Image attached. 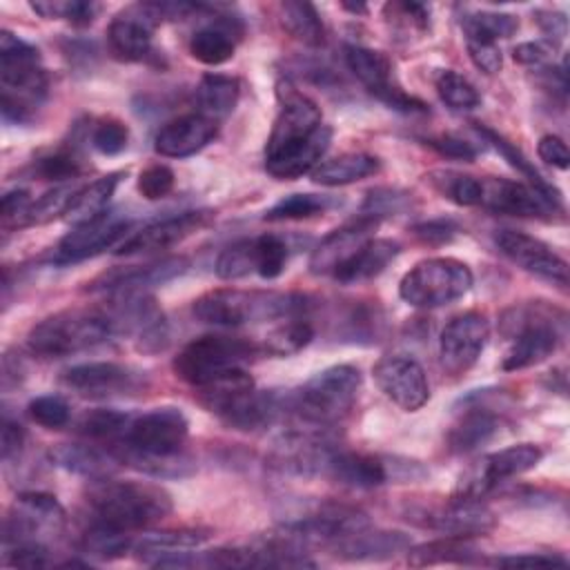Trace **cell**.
I'll list each match as a JSON object with an SVG mask.
<instances>
[{
    "label": "cell",
    "mask_w": 570,
    "mask_h": 570,
    "mask_svg": "<svg viewBox=\"0 0 570 570\" xmlns=\"http://www.w3.org/2000/svg\"><path fill=\"white\" fill-rule=\"evenodd\" d=\"M281 111L265 145V169L278 180L312 174L332 142V127L323 122L318 105L294 89L278 85Z\"/></svg>",
    "instance_id": "obj_1"
},
{
    "label": "cell",
    "mask_w": 570,
    "mask_h": 570,
    "mask_svg": "<svg viewBox=\"0 0 570 570\" xmlns=\"http://www.w3.org/2000/svg\"><path fill=\"white\" fill-rule=\"evenodd\" d=\"M307 296L294 292L267 289H212L198 296L191 312L198 321L218 327H240L247 323L283 321L292 316H307Z\"/></svg>",
    "instance_id": "obj_2"
},
{
    "label": "cell",
    "mask_w": 570,
    "mask_h": 570,
    "mask_svg": "<svg viewBox=\"0 0 570 570\" xmlns=\"http://www.w3.org/2000/svg\"><path fill=\"white\" fill-rule=\"evenodd\" d=\"M87 503L96 521L131 532L147 528L171 512V497L165 488L147 481L96 479L87 490Z\"/></svg>",
    "instance_id": "obj_3"
},
{
    "label": "cell",
    "mask_w": 570,
    "mask_h": 570,
    "mask_svg": "<svg viewBox=\"0 0 570 570\" xmlns=\"http://www.w3.org/2000/svg\"><path fill=\"white\" fill-rule=\"evenodd\" d=\"M0 89L2 116L13 122H29L47 98L40 51L7 29L0 33Z\"/></svg>",
    "instance_id": "obj_4"
},
{
    "label": "cell",
    "mask_w": 570,
    "mask_h": 570,
    "mask_svg": "<svg viewBox=\"0 0 570 570\" xmlns=\"http://www.w3.org/2000/svg\"><path fill=\"white\" fill-rule=\"evenodd\" d=\"M361 392V372L341 363L316 372L307 383L285 396V407L309 428H330L343 421Z\"/></svg>",
    "instance_id": "obj_5"
},
{
    "label": "cell",
    "mask_w": 570,
    "mask_h": 570,
    "mask_svg": "<svg viewBox=\"0 0 570 570\" xmlns=\"http://www.w3.org/2000/svg\"><path fill=\"white\" fill-rule=\"evenodd\" d=\"M116 336L109 316L98 309H62L31 327L27 347L40 358H62Z\"/></svg>",
    "instance_id": "obj_6"
},
{
    "label": "cell",
    "mask_w": 570,
    "mask_h": 570,
    "mask_svg": "<svg viewBox=\"0 0 570 570\" xmlns=\"http://www.w3.org/2000/svg\"><path fill=\"white\" fill-rule=\"evenodd\" d=\"M261 354L263 347L247 338L227 334H205L200 338L189 341L178 352L171 367L180 381L194 387H203L229 370L245 367Z\"/></svg>",
    "instance_id": "obj_7"
},
{
    "label": "cell",
    "mask_w": 570,
    "mask_h": 570,
    "mask_svg": "<svg viewBox=\"0 0 570 570\" xmlns=\"http://www.w3.org/2000/svg\"><path fill=\"white\" fill-rule=\"evenodd\" d=\"M554 309L543 305L514 307L503 316V332L512 338L501 367L505 372L525 370L546 361L561 343L563 318L552 316Z\"/></svg>",
    "instance_id": "obj_8"
},
{
    "label": "cell",
    "mask_w": 570,
    "mask_h": 570,
    "mask_svg": "<svg viewBox=\"0 0 570 570\" xmlns=\"http://www.w3.org/2000/svg\"><path fill=\"white\" fill-rule=\"evenodd\" d=\"M474 283L472 269L450 256L425 258L416 263L399 283L401 298L421 309L443 307L463 298Z\"/></svg>",
    "instance_id": "obj_9"
},
{
    "label": "cell",
    "mask_w": 570,
    "mask_h": 570,
    "mask_svg": "<svg viewBox=\"0 0 570 570\" xmlns=\"http://www.w3.org/2000/svg\"><path fill=\"white\" fill-rule=\"evenodd\" d=\"M65 528V510L53 494L22 492L4 519V546L42 543Z\"/></svg>",
    "instance_id": "obj_10"
},
{
    "label": "cell",
    "mask_w": 570,
    "mask_h": 570,
    "mask_svg": "<svg viewBox=\"0 0 570 570\" xmlns=\"http://www.w3.org/2000/svg\"><path fill=\"white\" fill-rule=\"evenodd\" d=\"M345 65L354 73V78L367 89V94H372L376 100H381L390 109L405 111V114L428 109L425 102H421L419 98L401 89V85L394 80V73H392L394 69L385 53L370 47H361V45H347Z\"/></svg>",
    "instance_id": "obj_11"
},
{
    "label": "cell",
    "mask_w": 570,
    "mask_h": 570,
    "mask_svg": "<svg viewBox=\"0 0 570 570\" xmlns=\"http://www.w3.org/2000/svg\"><path fill=\"white\" fill-rule=\"evenodd\" d=\"M490 338V321L481 312H463L454 316L441 332L439 361L445 374H465L481 356Z\"/></svg>",
    "instance_id": "obj_12"
},
{
    "label": "cell",
    "mask_w": 570,
    "mask_h": 570,
    "mask_svg": "<svg viewBox=\"0 0 570 570\" xmlns=\"http://www.w3.org/2000/svg\"><path fill=\"white\" fill-rule=\"evenodd\" d=\"M414 523L443 532L448 537H476L494 528V514L479 501L454 494L445 503L421 505L407 512Z\"/></svg>",
    "instance_id": "obj_13"
},
{
    "label": "cell",
    "mask_w": 570,
    "mask_h": 570,
    "mask_svg": "<svg viewBox=\"0 0 570 570\" xmlns=\"http://www.w3.org/2000/svg\"><path fill=\"white\" fill-rule=\"evenodd\" d=\"M541 456H543V450L534 443H519V445H510L499 452H492L483 456L479 465L461 481L456 494L481 501L499 483L537 468Z\"/></svg>",
    "instance_id": "obj_14"
},
{
    "label": "cell",
    "mask_w": 570,
    "mask_h": 570,
    "mask_svg": "<svg viewBox=\"0 0 570 570\" xmlns=\"http://www.w3.org/2000/svg\"><path fill=\"white\" fill-rule=\"evenodd\" d=\"M165 20L163 2H140L120 11L107 29V45L114 58L138 62L149 56L154 27Z\"/></svg>",
    "instance_id": "obj_15"
},
{
    "label": "cell",
    "mask_w": 570,
    "mask_h": 570,
    "mask_svg": "<svg viewBox=\"0 0 570 570\" xmlns=\"http://www.w3.org/2000/svg\"><path fill=\"white\" fill-rule=\"evenodd\" d=\"M62 383L76 394L87 399L129 396V394H138L145 387V379L138 370L120 363H111V361L73 365L65 370Z\"/></svg>",
    "instance_id": "obj_16"
},
{
    "label": "cell",
    "mask_w": 570,
    "mask_h": 570,
    "mask_svg": "<svg viewBox=\"0 0 570 570\" xmlns=\"http://www.w3.org/2000/svg\"><path fill=\"white\" fill-rule=\"evenodd\" d=\"M372 374L379 390L405 412H416L430 401L425 370L407 354H390L379 358Z\"/></svg>",
    "instance_id": "obj_17"
},
{
    "label": "cell",
    "mask_w": 570,
    "mask_h": 570,
    "mask_svg": "<svg viewBox=\"0 0 570 570\" xmlns=\"http://www.w3.org/2000/svg\"><path fill=\"white\" fill-rule=\"evenodd\" d=\"M131 220L116 216L111 212H105L91 220H85L80 225H73V229L60 238V243L53 249L51 261L53 263H76L85 261L89 256L102 254L105 249L118 245L129 236Z\"/></svg>",
    "instance_id": "obj_18"
},
{
    "label": "cell",
    "mask_w": 570,
    "mask_h": 570,
    "mask_svg": "<svg viewBox=\"0 0 570 570\" xmlns=\"http://www.w3.org/2000/svg\"><path fill=\"white\" fill-rule=\"evenodd\" d=\"M494 243L503 256H508L528 274L561 287L568 285V263L543 240L517 229H499L494 234Z\"/></svg>",
    "instance_id": "obj_19"
},
{
    "label": "cell",
    "mask_w": 570,
    "mask_h": 570,
    "mask_svg": "<svg viewBox=\"0 0 570 570\" xmlns=\"http://www.w3.org/2000/svg\"><path fill=\"white\" fill-rule=\"evenodd\" d=\"M212 220V212L207 209H191V212H180L160 220H154L136 232H131L116 249L118 256H134V254H147V252H158L167 249L194 232L203 229Z\"/></svg>",
    "instance_id": "obj_20"
},
{
    "label": "cell",
    "mask_w": 570,
    "mask_h": 570,
    "mask_svg": "<svg viewBox=\"0 0 570 570\" xmlns=\"http://www.w3.org/2000/svg\"><path fill=\"white\" fill-rule=\"evenodd\" d=\"M189 267V261L183 256H169L160 261H149L145 265H127L102 272L91 283H87L89 292L98 294H120V292H147L154 285H163L176 276H180Z\"/></svg>",
    "instance_id": "obj_21"
},
{
    "label": "cell",
    "mask_w": 570,
    "mask_h": 570,
    "mask_svg": "<svg viewBox=\"0 0 570 570\" xmlns=\"http://www.w3.org/2000/svg\"><path fill=\"white\" fill-rule=\"evenodd\" d=\"M481 207L519 218H550L557 209L534 187L508 178L481 180Z\"/></svg>",
    "instance_id": "obj_22"
},
{
    "label": "cell",
    "mask_w": 570,
    "mask_h": 570,
    "mask_svg": "<svg viewBox=\"0 0 570 570\" xmlns=\"http://www.w3.org/2000/svg\"><path fill=\"white\" fill-rule=\"evenodd\" d=\"M218 134V122L203 114H185L165 122L156 138L154 149L165 158H187L207 147Z\"/></svg>",
    "instance_id": "obj_23"
},
{
    "label": "cell",
    "mask_w": 570,
    "mask_h": 570,
    "mask_svg": "<svg viewBox=\"0 0 570 570\" xmlns=\"http://www.w3.org/2000/svg\"><path fill=\"white\" fill-rule=\"evenodd\" d=\"M376 218L358 214L354 220L330 232L314 249L309 258V269L314 274H332L358 245L372 238V229H376Z\"/></svg>",
    "instance_id": "obj_24"
},
{
    "label": "cell",
    "mask_w": 570,
    "mask_h": 570,
    "mask_svg": "<svg viewBox=\"0 0 570 570\" xmlns=\"http://www.w3.org/2000/svg\"><path fill=\"white\" fill-rule=\"evenodd\" d=\"M325 474L350 488H379L392 481V459L334 450Z\"/></svg>",
    "instance_id": "obj_25"
},
{
    "label": "cell",
    "mask_w": 570,
    "mask_h": 570,
    "mask_svg": "<svg viewBox=\"0 0 570 570\" xmlns=\"http://www.w3.org/2000/svg\"><path fill=\"white\" fill-rule=\"evenodd\" d=\"M412 546L410 537L403 532H390V530H370L363 528L332 546L334 554L350 561H379L390 559Z\"/></svg>",
    "instance_id": "obj_26"
},
{
    "label": "cell",
    "mask_w": 570,
    "mask_h": 570,
    "mask_svg": "<svg viewBox=\"0 0 570 570\" xmlns=\"http://www.w3.org/2000/svg\"><path fill=\"white\" fill-rule=\"evenodd\" d=\"M401 252V245L390 238H367L358 245L334 272L338 283H361L379 276Z\"/></svg>",
    "instance_id": "obj_27"
},
{
    "label": "cell",
    "mask_w": 570,
    "mask_h": 570,
    "mask_svg": "<svg viewBox=\"0 0 570 570\" xmlns=\"http://www.w3.org/2000/svg\"><path fill=\"white\" fill-rule=\"evenodd\" d=\"M238 20L227 16H216L214 22L196 29L189 38V56L203 65L216 67L227 62L236 51Z\"/></svg>",
    "instance_id": "obj_28"
},
{
    "label": "cell",
    "mask_w": 570,
    "mask_h": 570,
    "mask_svg": "<svg viewBox=\"0 0 570 570\" xmlns=\"http://www.w3.org/2000/svg\"><path fill=\"white\" fill-rule=\"evenodd\" d=\"M381 169L376 156L365 151H345L334 158L321 160L312 171V180L323 187H341L374 176Z\"/></svg>",
    "instance_id": "obj_29"
},
{
    "label": "cell",
    "mask_w": 570,
    "mask_h": 570,
    "mask_svg": "<svg viewBox=\"0 0 570 570\" xmlns=\"http://www.w3.org/2000/svg\"><path fill=\"white\" fill-rule=\"evenodd\" d=\"M49 456L58 468L80 474V476H87L91 481L109 476L118 463L114 452L107 454L94 445H80V443H62V445L53 448Z\"/></svg>",
    "instance_id": "obj_30"
},
{
    "label": "cell",
    "mask_w": 570,
    "mask_h": 570,
    "mask_svg": "<svg viewBox=\"0 0 570 570\" xmlns=\"http://www.w3.org/2000/svg\"><path fill=\"white\" fill-rule=\"evenodd\" d=\"M209 539V530L203 528H178V530H160L142 534L134 541V550L149 563H158L165 557L189 552Z\"/></svg>",
    "instance_id": "obj_31"
},
{
    "label": "cell",
    "mask_w": 570,
    "mask_h": 570,
    "mask_svg": "<svg viewBox=\"0 0 570 570\" xmlns=\"http://www.w3.org/2000/svg\"><path fill=\"white\" fill-rule=\"evenodd\" d=\"M120 178H122V171H114V174H107L80 189H73L62 218L69 220L71 225H80L85 220H91V218L105 214Z\"/></svg>",
    "instance_id": "obj_32"
},
{
    "label": "cell",
    "mask_w": 570,
    "mask_h": 570,
    "mask_svg": "<svg viewBox=\"0 0 570 570\" xmlns=\"http://www.w3.org/2000/svg\"><path fill=\"white\" fill-rule=\"evenodd\" d=\"M499 428L497 416L485 407H470L448 432V448L456 454H468L488 443Z\"/></svg>",
    "instance_id": "obj_33"
},
{
    "label": "cell",
    "mask_w": 570,
    "mask_h": 570,
    "mask_svg": "<svg viewBox=\"0 0 570 570\" xmlns=\"http://www.w3.org/2000/svg\"><path fill=\"white\" fill-rule=\"evenodd\" d=\"M238 96H240V85L236 78L223 76V73H207L200 78L196 87L198 114L218 122L220 118L234 111Z\"/></svg>",
    "instance_id": "obj_34"
},
{
    "label": "cell",
    "mask_w": 570,
    "mask_h": 570,
    "mask_svg": "<svg viewBox=\"0 0 570 570\" xmlns=\"http://www.w3.org/2000/svg\"><path fill=\"white\" fill-rule=\"evenodd\" d=\"M405 552H407V563L414 568L434 566V563H470L479 554L470 537H448V534H443V539L407 548Z\"/></svg>",
    "instance_id": "obj_35"
},
{
    "label": "cell",
    "mask_w": 570,
    "mask_h": 570,
    "mask_svg": "<svg viewBox=\"0 0 570 570\" xmlns=\"http://www.w3.org/2000/svg\"><path fill=\"white\" fill-rule=\"evenodd\" d=\"M474 129L479 131V136H483L485 138V142H490L517 171H521L528 180H530V187H534L552 207H561V196H559V191L537 171V167L510 142V140H505L501 134H497V131H492L490 127H485V125H474Z\"/></svg>",
    "instance_id": "obj_36"
},
{
    "label": "cell",
    "mask_w": 570,
    "mask_h": 570,
    "mask_svg": "<svg viewBox=\"0 0 570 570\" xmlns=\"http://www.w3.org/2000/svg\"><path fill=\"white\" fill-rule=\"evenodd\" d=\"M283 29L307 47H321L325 42V27L314 4L301 0H285L281 7Z\"/></svg>",
    "instance_id": "obj_37"
},
{
    "label": "cell",
    "mask_w": 570,
    "mask_h": 570,
    "mask_svg": "<svg viewBox=\"0 0 570 570\" xmlns=\"http://www.w3.org/2000/svg\"><path fill=\"white\" fill-rule=\"evenodd\" d=\"M425 183H430V187L443 198L461 207L481 205V178L454 169H432L425 174Z\"/></svg>",
    "instance_id": "obj_38"
},
{
    "label": "cell",
    "mask_w": 570,
    "mask_h": 570,
    "mask_svg": "<svg viewBox=\"0 0 570 570\" xmlns=\"http://www.w3.org/2000/svg\"><path fill=\"white\" fill-rule=\"evenodd\" d=\"M314 338V327L307 316L283 318L276 327H272L263 341V352L272 356H289L301 352Z\"/></svg>",
    "instance_id": "obj_39"
},
{
    "label": "cell",
    "mask_w": 570,
    "mask_h": 570,
    "mask_svg": "<svg viewBox=\"0 0 570 570\" xmlns=\"http://www.w3.org/2000/svg\"><path fill=\"white\" fill-rule=\"evenodd\" d=\"M134 548L131 534L125 530H118L114 525H107L102 521H91V525L82 532L80 550L85 554L98 557V559H116L122 557Z\"/></svg>",
    "instance_id": "obj_40"
},
{
    "label": "cell",
    "mask_w": 570,
    "mask_h": 570,
    "mask_svg": "<svg viewBox=\"0 0 570 570\" xmlns=\"http://www.w3.org/2000/svg\"><path fill=\"white\" fill-rule=\"evenodd\" d=\"M434 87H436L439 98L456 111H468V109H474L481 105V96H479L476 87L465 76L452 71V69H443L436 76Z\"/></svg>",
    "instance_id": "obj_41"
},
{
    "label": "cell",
    "mask_w": 570,
    "mask_h": 570,
    "mask_svg": "<svg viewBox=\"0 0 570 570\" xmlns=\"http://www.w3.org/2000/svg\"><path fill=\"white\" fill-rule=\"evenodd\" d=\"M129 416L118 410H91L78 421V432L91 441H114L120 439L129 425Z\"/></svg>",
    "instance_id": "obj_42"
},
{
    "label": "cell",
    "mask_w": 570,
    "mask_h": 570,
    "mask_svg": "<svg viewBox=\"0 0 570 570\" xmlns=\"http://www.w3.org/2000/svg\"><path fill=\"white\" fill-rule=\"evenodd\" d=\"M330 200L325 196H316V194H292L285 196L283 200H278L274 207H269L265 212V220L269 223H281V220H303V218H312L318 216L327 209Z\"/></svg>",
    "instance_id": "obj_43"
},
{
    "label": "cell",
    "mask_w": 570,
    "mask_h": 570,
    "mask_svg": "<svg viewBox=\"0 0 570 570\" xmlns=\"http://www.w3.org/2000/svg\"><path fill=\"white\" fill-rule=\"evenodd\" d=\"M463 36H481L488 40L510 38L519 29V20L510 13H497V11H476L468 13L461 20Z\"/></svg>",
    "instance_id": "obj_44"
},
{
    "label": "cell",
    "mask_w": 570,
    "mask_h": 570,
    "mask_svg": "<svg viewBox=\"0 0 570 570\" xmlns=\"http://www.w3.org/2000/svg\"><path fill=\"white\" fill-rule=\"evenodd\" d=\"M29 7L47 20L58 18V20H67L76 27L91 24L96 13L100 11V4L82 2V0H40V2H31Z\"/></svg>",
    "instance_id": "obj_45"
},
{
    "label": "cell",
    "mask_w": 570,
    "mask_h": 570,
    "mask_svg": "<svg viewBox=\"0 0 570 570\" xmlns=\"http://www.w3.org/2000/svg\"><path fill=\"white\" fill-rule=\"evenodd\" d=\"M254 267L263 278H276L287 263V245L276 234H261L252 238Z\"/></svg>",
    "instance_id": "obj_46"
},
{
    "label": "cell",
    "mask_w": 570,
    "mask_h": 570,
    "mask_svg": "<svg viewBox=\"0 0 570 570\" xmlns=\"http://www.w3.org/2000/svg\"><path fill=\"white\" fill-rule=\"evenodd\" d=\"M254 272H256V267H254L252 238H243V240L227 245L216 261V274L223 281H236V278H243Z\"/></svg>",
    "instance_id": "obj_47"
},
{
    "label": "cell",
    "mask_w": 570,
    "mask_h": 570,
    "mask_svg": "<svg viewBox=\"0 0 570 570\" xmlns=\"http://www.w3.org/2000/svg\"><path fill=\"white\" fill-rule=\"evenodd\" d=\"M407 207H410V196L405 191L390 189V187H376V189H372L367 194L361 214L372 216V218H376L381 223V218L399 216Z\"/></svg>",
    "instance_id": "obj_48"
},
{
    "label": "cell",
    "mask_w": 570,
    "mask_h": 570,
    "mask_svg": "<svg viewBox=\"0 0 570 570\" xmlns=\"http://www.w3.org/2000/svg\"><path fill=\"white\" fill-rule=\"evenodd\" d=\"M29 416L47 428V430H58V428H65L69 423V403L58 396V394H42V396H36L31 403H29Z\"/></svg>",
    "instance_id": "obj_49"
},
{
    "label": "cell",
    "mask_w": 570,
    "mask_h": 570,
    "mask_svg": "<svg viewBox=\"0 0 570 570\" xmlns=\"http://www.w3.org/2000/svg\"><path fill=\"white\" fill-rule=\"evenodd\" d=\"M33 169L42 180H67L82 171V160L73 149H58L40 158Z\"/></svg>",
    "instance_id": "obj_50"
},
{
    "label": "cell",
    "mask_w": 570,
    "mask_h": 570,
    "mask_svg": "<svg viewBox=\"0 0 570 570\" xmlns=\"http://www.w3.org/2000/svg\"><path fill=\"white\" fill-rule=\"evenodd\" d=\"M71 194H73V189H69V187H56V189L42 194L36 203H31V207L27 212L24 227L27 225H42V223H49V220L62 216Z\"/></svg>",
    "instance_id": "obj_51"
},
{
    "label": "cell",
    "mask_w": 570,
    "mask_h": 570,
    "mask_svg": "<svg viewBox=\"0 0 570 570\" xmlns=\"http://www.w3.org/2000/svg\"><path fill=\"white\" fill-rule=\"evenodd\" d=\"M127 140H129V129L116 118H105L91 129L94 149L105 156L120 154L127 147Z\"/></svg>",
    "instance_id": "obj_52"
},
{
    "label": "cell",
    "mask_w": 570,
    "mask_h": 570,
    "mask_svg": "<svg viewBox=\"0 0 570 570\" xmlns=\"http://www.w3.org/2000/svg\"><path fill=\"white\" fill-rule=\"evenodd\" d=\"M138 191L147 200L165 198L174 189V171L167 165H149L138 174Z\"/></svg>",
    "instance_id": "obj_53"
},
{
    "label": "cell",
    "mask_w": 570,
    "mask_h": 570,
    "mask_svg": "<svg viewBox=\"0 0 570 570\" xmlns=\"http://www.w3.org/2000/svg\"><path fill=\"white\" fill-rule=\"evenodd\" d=\"M465 47H468L470 60L483 73L492 76L501 69L503 56H501V49L494 40H488V38H481V36H465Z\"/></svg>",
    "instance_id": "obj_54"
},
{
    "label": "cell",
    "mask_w": 570,
    "mask_h": 570,
    "mask_svg": "<svg viewBox=\"0 0 570 570\" xmlns=\"http://www.w3.org/2000/svg\"><path fill=\"white\" fill-rule=\"evenodd\" d=\"M31 207V198L27 189H11L2 196V227L16 229L24 227L27 212Z\"/></svg>",
    "instance_id": "obj_55"
},
{
    "label": "cell",
    "mask_w": 570,
    "mask_h": 570,
    "mask_svg": "<svg viewBox=\"0 0 570 570\" xmlns=\"http://www.w3.org/2000/svg\"><path fill=\"white\" fill-rule=\"evenodd\" d=\"M47 546L42 543H16L7 546V563L16 568H45L49 566Z\"/></svg>",
    "instance_id": "obj_56"
},
{
    "label": "cell",
    "mask_w": 570,
    "mask_h": 570,
    "mask_svg": "<svg viewBox=\"0 0 570 570\" xmlns=\"http://www.w3.org/2000/svg\"><path fill=\"white\" fill-rule=\"evenodd\" d=\"M501 568H566L568 561L559 554H546V552H523V554H508L494 559Z\"/></svg>",
    "instance_id": "obj_57"
},
{
    "label": "cell",
    "mask_w": 570,
    "mask_h": 570,
    "mask_svg": "<svg viewBox=\"0 0 570 570\" xmlns=\"http://www.w3.org/2000/svg\"><path fill=\"white\" fill-rule=\"evenodd\" d=\"M552 53H554L552 42L534 40V42L517 45L512 51V58H514V62H519L523 67H543L552 60Z\"/></svg>",
    "instance_id": "obj_58"
},
{
    "label": "cell",
    "mask_w": 570,
    "mask_h": 570,
    "mask_svg": "<svg viewBox=\"0 0 570 570\" xmlns=\"http://www.w3.org/2000/svg\"><path fill=\"white\" fill-rule=\"evenodd\" d=\"M537 154L546 165H552L557 169H568L570 163V151L568 145L563 142V138L554 136V134H546L539 138L537 145Z\"/></svg>",
    "instance_id": "obj_59"
},
{
    "label": "cell",
    "mask_w": 570,
    "mask_h": 570,
    "mask_svg": "<svg viewBox=\"0 0 570 570\" xmlns=\"http://www.w3.org/2000/svg\"><path fill=\"white\" fill-rule=\"evenodd\" d=\"M428 145L434 147L439 154L448 156V158H459V160H474L476 156V149L468 142V140H461L456 136H436V138H428Z\"/></svg>",
    "instance_id": "obj_60"
},
{
    "label": "cell",
    "mask_w": 570,
    "mask_h": 570,
    "mask_svg": "<svg viewBox=\"0 0 570 570\" xmlns=\"http://www.w3.org/2000/svg\"><path fill=\"white\" fill-rule=\"evenodd\" d=\"M22 448H24V430H22V425L16 423V421L4 419V423H2V445H0L2 461L9 463V461L18 459Z\"/></svg>",
    "instance_id": "obj_61"
},
{
    "label": "cell",
    "mask_w": 570,
    "mask_h": 570,
    "mask_svg": "<svg viewBox=\"0 0 570 570\" xmlns=\"http://www.w3.org/2000/svg\"><path fill=\"white\" fill-rule=\"evenodd\" d=\"M456 234V227L450 220H428L414 227V236L423 243H448Z\"/></svg>",
    "instance_id": "obj_62"
},
{
    "label": "cell",
    "mask_w": 570,
    "mask_h": 570,
    "mask_svg": "<svg viewBox=\"0 0 570 570\" xmlns=\"http://www.w3.org/2000/svg\"><path fill=\"white\" fill-rule=\"evenodd\" d=\"M537 22L552 45L566 36V18L561 13H539Z\"/></svg>",
    "instance_id": "obj_63"
},
{
    "label": "cell",
    "mask_w": 570,
    "mask_h": 570,
    "mask_svg": "<svg viewBox=\"0 0 570 570\" xmlns=\"http://www.w3.org/2000/svg\"><path fill=\"white\" fill-rule=\"evenodd\" d=\"M343 9H347L352 13H365L367 11L365 4H350V2H343Z\"/></svg>",
    "instance_id": "obj_64"
}]
</instances>
